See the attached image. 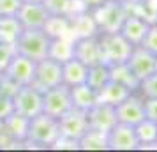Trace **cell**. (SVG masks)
<instances>
[{
    "instance_id": "obj_1",
    "label": "cell",
    "mask_w": 157,
    "mask_h": 152,
    "mask_svg": "<svg viewBox=\"0 0 157 152\" xmlns=\"http://www.w3.org/2000/svg\"><path fill=\"white\" fill-rule=\"evenodd\" d=\"M58 136H60L58 119L46 113H39L30 119L27 140L23 142V145H32L37 149H51Z\"/></svg>"
},
{
    "instance_id": "obj_2",
    "label": "cell",
    "mask_w": 157,
    "mask_h": 152,
    "mask_svg": "<svg viewBox=\"0 0 157 152\" xmlns=\"http://www.w3.org/2000/svg\"><path fill=\"white\" fill-rule=\"evenodd\" d=\"M51 37L46 34L44 29H23L16 41V53L23 57H29L32 60H43L48 57Z\"/></svg>"
},
{
    "instance_id": "obj_3",
    "label": "cell",
    "mask_w": 157,
    "mask_h": 152,
    "mask_svg": "<svg viewBox=\"0 0 157 152\" xmlns=\"http://www.w3.org/2000/svg\"><path fill=\"white\" fill-rule=\"evenodd\" d=\"M99 43H101V57L102 64L108 67L117 64H125L129 55L132 51V44L129 43L120 32L115 34H99Z\"/></svg>"
},
{
    "instance_id": "obj_4",
    "label": "cell",
    "mask_w": 157,
    "mask_h": 152,
    "mask_svg": "<svg viewBox=\"0 0 157 152\" xmlns=\"http://www.w3.org/2000/svg\"><path fill=\"white\" fill-rule=\"evenodd\" d=\"M92 16L97 23L99 34H115V32H120V27L127 16V11L120 2L106 0L104 4L94 9Z\"/></svg>"
},
{
    "instance_id": "obj_5",
    "label": "cell",
    "mask_w": 157,
    "mask_h": 152,
    "mask_svg": "<svg viewBox=\"0 0 157 152\" xmlns=\"http://www.w3.org/2000/svg\"><path fill=\"white\" fill-rule=\"evenodd\" d=\"M72 108L71 87L60 83L57 87L48 88L43 92V113L55 119H60Z\"/></svg>"
},
{
    "instance_id": "obj_6",
    "label": "cell",
    "mask_w": 157,
    "mask_h": 152,
    "mask_svg": "<svg viewBox=\"0 0 157 152\" xmlns=\"http://www.w3.org/2000/svg\"><path fill=\"white\" fill-rule=\"evenodd\" d=\"M14 111L20 115L32 119V117L43 113V92L34 85H23L13 97Z\"/></svg>"
},
{
    "instance_id": "obj_7",
    "label": "cell",
    "mask_w": 157,
    "mask_h": 152,
    "mask_svg": "<svg viewBox=\"0 0 157 152\" xmlns=\"http://www.w3.org/2000/svg\"><path fill=\"white\" fill-rule=\"evenodd\" d=\"M62 83V62H58L55 58L46 57L43 60L36 62V74L32 85L39 88L41 92L53 88Z\"/></svg>"
},
{
    "instance_id": "obj_8",
    "label": "cell",
    "mask_w": 157,
    "mask_h": 152,
    "mask_svg": "<svg viewBox=\"0 0 157 152\" xmlns=\"http://www.w3.org/2000/svg\"><path fill=\"white\" fill-rule=\"evenodd\" d=\"M34 74H36V60L23 57L20 53H16L14 57L11 58V62L7 64V67L4 69V76H7L9 80L18 83L20 87L32 85Z\"/></svg>"
},
{
    "instance_id": "obj_9",
    "label": "cell",
    "mask_w": 157,
    "mask_h": 152,
    "mask_svg": "<svg viewBox=\"0 0 157 152\" xmlns=\"http://www.w3.org/2000/svg\"><path fill=\"white\" fill-rule=\"evenodd\" d=\"M138 145L134 126L117 122L108 131V150H138Z\"/></svg>"
},
{
    "instance_id": "obj_10",
    "label": "cell",
    "mask_w": 157,
    "mask_h": 152,
    "mask_svg": "<svg viewBox=\"0 0 157 152\" xmlns=\"http://www.w3.org/2000/svg\"><path fill=\"white\" fill-rule=\"evenodd\" d=\"M115 113H117V122L129 124V126H136L140 124L145 117V104H143V97L134 95V92L124 99L122 103H118L115 106Z\"/></svg>"
},
{
    "instance_id": "obj_11",
    "label": "cell",
    "mask_w": 157,
    "mask_h": 152,
    "mask_svg": "<svg viewBox=\"0 0 157 152\" xmlns=\"http://www.w3.org/2000/svg\"><path fill=\"white\" fill-rule=\"evenodd\" d=\"M58 127H60V136L71 138V140H79L88 129V119L86 111L71 108L65 115L58 119Z\"/></svg>"
},
{
    "instance_id": "obj_12",
    "label": "cell",
    "mask_w": 157,
    "mask_h": 152,
    "mask_svg": "<svg viewBox=\"0 0 157 152\" xmlns=\"http://www.w3.org/2000/svg\"><path fill=\"white\" fill-rule=\"evenodd\" d=\"M155 62H157V57L154 53L145 50L143 46H134L125 64L131 67V71L134 72L136 78L141 81L147 76H150L152 72H155Z\"/></svg>"
},
{
    "instance_id": "obj_13",
    "label": "cell",
    "mask_w": 157,
    "mask_h": 152,
    "mask_svg": "<svg viewBox=\"0 0 157 152\" xmlns=\"http://www.w3.org/2000/svg\"><path fill=\"white\" fill-rule=\"evenodd\" d=\"M16 18L20 20L23 29H44L50 14L43 2H23Z\"/></svg>"
},
{
    "instance_id": "obj_14",
    "label": "cell",
    "mask_w": 157,
    "mask_h": 152,
    "mask_svg": "<svg viewBox=\"0 0 157 152\" xmlns=\"http://www.w3.org/2000/svg\"><path fill=\"white\" fill-rule=\"evenodd\" d=\"M74 58L81 60L88 67H92L95 64H101L102 62V57H101L99 36L78 37V39H74Z\"/></svg>"
},
{
    "instance_id": "obj_15",
    "label": "cell",
    "mask_w": 157,
    "mask_h": 152,
    "mask_svg": "<svg viewBox=\"0 0 157 152\" xmlns=\"http://www.w3.org/2000/svg\"><path fill=\"white\" fill-rule=\"evenodd\" d=\"M86 119H88V127L90 129H97V131H102V133H108L117 124L115 106L97 103V104H94L92 108L86 111Z\"/></svg>"
},
{
    "instance_id": "obj_16",
    "label": "cell",
    "mask_w": 157,
    "mask_h": 152,
    "mask_svg": "<svg viewBox=\"0 0 157 152\" xmlns=\"http://www.w3.org/2000/svg\"><path fill=\"white\" fill-rule=\"evenodd\" d=\"M69 29L74 39L99 36V29L92 16V11H81V13L69 16Z\"/></svg>"
},
{
    "instance_id": "obj_17",
    "label": "cell",
    "mask_w": 157,
    "mask_h": 152,
    "mask_svg": "<svg viewBox=\"0 0 157 152\" xmlns=\"http://www.w3.org/2000/svg\"><path fill=\"white\" fill-rule=\"evenodd\" d=\"M148 27H150V23L145 21L143 18L134 16V14H127L120 27V34L132 46H140L143 43V39H145V36H147Z\"/></svg>"
},
{
    "instance_id": "obj_18",
    "label": "cell",
    "mask_w": 157,
    "mask_h": 152,
    "mask_svg": "<svg viewBox=\"0 0 157 152\" xmlns=\"http://www.w3.org/2000/svg\"><path fill=\"white\" fill-rule=\"evenodd\" d=\"M86 74H88V65H85L78 58L72 57L62 62V83L67 87L86 83Z\"/></svg>"
},
{
    "instance_id": "obj_19",
    "label": "cell",
    "mask_w": 157,
    "mask_h": 152,
    "mask_svg": "<svg viewBox=\"0 0 157 152\" xmlns=\"http://www.w3.org/2000/svg\"><path fill=\"white\" fill-rule=\"evenodd\" d=\"M29 122L30 119L20 115V113H13L11 117H7L4 122H0V127L4 129V133H7L18 143H23L27 140V133H29Z\"/></svg>"
},
{
    "instance_id": "obj_20",
    "label": "cell",
    "mask_w": 157,
    "mask_h": 152,
    "mask_svg": "<svg viewBox=\"0 0 157 152\" xmlns=\"http://www.w3.org/2000/svg\"><path fill=\"white\" fill-rule=\"evenodd\" d=\"M131 94V90L125 88L124 85L117 83V81L109 80L106 85L97 90V103H102V104H109V106H117L118 103H122L127 95Z\"/></svg>"
},
{
    "instance_id": "obj_21",
    "label": "cell",
    "mask_w": 157,
    "mask_h": 152,
    "mask_svg": "<svg viewBox=\"0 0 157 152\" xmlns=\"http://www.w3.org/2000/svg\"><path fill=\"white\" fill-rule=\"evenodd\" d=\"M71 101L72 108L88 111L94 104H97V92L86 83L74 85V87H71Z\"/></svg>"
},
{
    "instance_id": "obj_22",
    "label": "cell",
    "mask_w": 157,
    "mask_h": 152,
    "mask_svg": "<svg viewBox=\"0 0 157 152\" xmlns=\"http://www.w3.org/2000/svg\"><path fill=\"white\" fill-rule=\"evenodd\" d=\"M48 57L55 58L58 62H65L74 57V37L72 36H60L51 37Z\"/></svg>"
},
{
    "instance_id": "obj_23",
    "label": "cell",
    "mask_w": 157,
    "mask_h": 152,
    "mask_svg": "<svg viewBox=\"0 0 157 152\" xmlns=\"http://www.w3.org/2000/svg\"><path fill=\"white\" fill-rule=\"evenodd\" d=\"M109 78L117 83L124 85L129 88L131 92H136L140 88V80L134 76V72L131 71V67L127 64H117L109 67Z\"/></svg>"
},
{
    "instance_id": "obj_24",
    "label": "cell",
    "mask_w": 157,
    "mask_h": 152,
    "mask_svg": "<svg viewBox=\"0 0 157 152\" xmlns=\"http://www.w3.org/2000/svg\"><path fill=\"white\" fill-rule=\"evenodd\" d=\"M79 150H108V133L97 129H88L78 140Z\"/></svg>"
},
{
    "instance_id": "obj_25",
    "label": "cell",
    "mask_w": 157,
    "mask_h": 152,
    "mask_svg": "<svg viewBox=\"0 0 157 152\" xmlns=\"http://www.w3.org/2000/svg\"><path fill=\"white\" fill-rule=\"evenodd\" d=\"M23 27L16 16H0V43L16 44Z\"/></svg>"
},
{
    "instance_id": "obj_26",
    "label": "cell",
    "mask_w": 157,
    "mask_h": 152,
    "mask_svg": "<svg viewBox=\"0 0 157 152\" xmlns=\"http://www.w3.org/2000/svg\"><path fill=\"white\" fill-rule=\"evenodd\" d=\"M111 80L109 78V67L106 64H95L92 67H88V74H86V85H90V87L97 92L102 85H106L108 81Z\"/></svg>"
},
{
    "instance_id": "obj_27",
    "label": "cell",
    "mask_w": 157,
    "mask_h": 152,
    "mask_svg": "<svg viewBox=\"0 0 157 152\" xmlns=\"http://www.w3.org/2000/svg\"><path fill=\"white\" fill-rule=\"evenodd\" d=\"M134 131H136V136H138L140 145L157 142V122L150 120V119H143L140 124H136ZM140 145H138V147H140Z\"/></svg>"
},
{
    "instance_id": "obj_28",
    "label": "cell",
    "mask_w": 157,
    "mask_h": 152,
    "mask_svg": "<svg viewBox=\"0 0 157 152\" xmlns=\"http://www.w3.org/2000/svg\"><path fill=\"white\" fill-rule=\"evenodd\" d=\"M44 30L50 37L72 36L71 29H69V18H65V16H50L44 25Z\"/></svg>"
},
{
    "instance_id": "obj_29",
    "label": "cell",
    "mask_w": 157,
    "mask_h": 152,
    "mask_svg": "<svg viewBox=\"0 0 157 152\" xmlns=\"http://www.w3.org/2000/svg\"><path fill=\"white\" fill-rule=\"evenodd\" d=\"M50 16H65L69 18L72 11V0H43Z\"/></svg>"
},
{
    "instance_id": "obj_30",
    "label": "cell",
    "mask_w": 157,
    "mask_h": 152,
    "mask_svg": "<svg viewBox=\"0 0 157 152\" xmlns=\"http://www.w3.org/2000/svg\"><path fill=\"white\" fill-rule=\"evenodd\" d=\"M138 90L141 92V97H157V71L140 81Z\"/></svg>"
},
{
    "instance_id": "obj_31",
    "label": "cell",
    "mask_w": 157,
    "mask_h": 152,
    "mask_svg": "<svg viewBox=\"0 0 157 152\" xmlns=\"http://www.w3.org/2000/svg\"><path fill=\"white\" fill-rule=\"evenodd\" d=\"M140 46H143L145 50H148L150 53H154L157 57V23H152L148 27L147 36H145V39H143V43Z\"/></svg>"
},
{
    "instance_id": "obj_32",
    "label": "cell",
    "mask_w": 157,
    "mask_h": 152,
    "mask_svg": "<svg viewBox=\"0 0 157 152\" xmlns=\"http://www.w3.org/2000/svg\"><path fill=\"white\" fill-rule=\"evenodd\" d=\"M16 55V46L7 43H0V71L4 72V69L7 67L11 62V58Z\"/></svg>"
},
{
    "instance_id": "obj_33",
    "label": "cell",
    "mask_w": 157,
    "mask_h": 152,
    "mask_svg": "<svg viewBox=\"0 0 157 152\" xmlns=\"http://www.w3.org/2000/svg\"><path fill=\"white\" fill-rule=\"evenodd\" d=\"M14 113V103L11 95H6L0 92V122H4L7 117Z\"/></svg>"
},
{
    "instance_id": "obj_34",
    "label": "cell",
    "mask_w": 157,
    "mask_h": 152,
    "mask_svg": "<svg viewBox=\"0 0 157 152\" xmlns=\"http://www.w3.org/2000/svg\"><path fill=\"white\" fill-rule=\"evenodd\" d=\"M23 0H0V16H16Z\"/></svg>"
},
{
    "instance_id": "obj_35",
    "label": "cell",
    "mask_w": 157,
    "mask_h": 152,
    "mask_svg": "<svg viewBox=\"0 0 157 152\" xmlns=\"http://www.w3.org/2000/svg\"><path fill=\"white\" fill-rule=\"evenodd\" d=\"M51 149L55 150H79V145H78V140H71V138H65V136H58V140L53 143Z\"/></svg>"
},
{
    "instance_id": "obj_36",
    "label": "cell",
    "mask_w": 157,
    "mask_h": 152,
    "mask_svg": "<svg viewBox=\"0 0 157 152\" xmlns=\"http://www.w3.org/2000/svg\"><path fill=\"white\" fill-rule=\"evenodd\" d=\"M145 104V117L157 122V97H143Z\"/></svg>"
},
{
    "instance_id": "obj_37",
    "label": "cell",
    "mask_w": 157,
    "mask_h": 152,
    "mask_svg": "<svg viewBox=\"0 0 157 152\" xmlns=\"http://www.w3.org/2000/svg\"><path fill=\"white\" fill-rule=\"evenodd\" d=\"M83 2V6H85L88 11H94L95 7H99L101 4H104L106 0H81Z\"/></svg>"
},
{
    "instance_id": "obj_38",
    "label": "cell",
    "mask_w": 157,
    "mask_h": 152,
    "mask_svg": "<svg viewBox=\"0 0 157 152\" xmlns=\"http://www.w3.org/2000/svg\"><path fill=\"white\" fill-rule=\"evenodd\" d=\"M2 78H4V72L0 71V83H2Z\"/></svg>"
},
{
    "instance_id": "obj_39",
    "label": "cell",
    "mask_w": 157,
    "mask_h": 152,
    "mask_svg": "<svg viewBox=\"0 0 157 152\" xmlns=\"http://www.w3.org/2000/svg\"><path fill=\"white\" fill-rule=\"evenodd\" d=\"M115 2H120V4H124V2H127V0H115Z\"/></svg>"
},
{
    "instance_id": "obj_40",
    "label": "cell",
    "mask_w": 157,
    "mask_h": 152,
    "mask_svg": "<svg viewBox=\"0 0 157 152\" xmlns=\"http://www.w3.org/2000/svg\"><path fill=\"white\" fill-rule=\"evenodd\" d=\"M155 71H157V62H155Z\"/></svg>"
}]
</instances>
